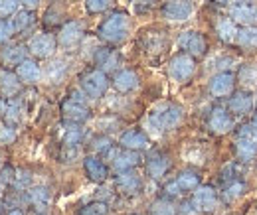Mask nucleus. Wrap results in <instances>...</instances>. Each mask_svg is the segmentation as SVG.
Listing matches in <instances>:
<instances>
[{"label": "nucleus", "instance_id": "46", "mask_svg": "<svg viewBox=\"0 0 257 215\" xmlns=\"http://www.w3.org/2000/svg\"><path fill=\"white\" fill-rule=\"evenodd\" d=\"M222 4H235V2H243V0H220Z\"/></svg>", "mask_w": 257, "mask_h": 215}, {"label": "nucleus", "instance_id": "19", "mask_svg": "<svg viewBox=\"0 0 257 215\" xmlns=\"http://www.w3.org/2000/svg\"><path fill=\"white\" fill-rule=\"evenodd\" d=\"M227 107H229V111H231L233 115H239V117L249 115V113H251V109H253V95H251V93H247V91L233 93V97L229 99Z\"/></svg>", "mask_w": 257, "mask_h": 215}, {"label": "nucleus", "instance_id": "34", "mask_svg": "<svg viewBox=\"0 0 257 215\" xmlns=\"http://www.w3.org/2000/svg\"><path fill=\"white\" fill-rule=\"evenodd\" d=\"M81 138H83V130H81V126L75 123H67V126L64 128V134H62L64 144H79Z\"/></svg>", "mask_w": 257, "mask_h": 215}, {"label": "nucleus", "instance_id": "39", "mask_svg": "<svg viewBox=\"0 0 257 215\" xmlns=\"http://www.w3.org/2000/svg\"><path fill=\"white\" fill-rule=\"evenodd\" d=\"M111 4H113V0H85V8H87L89 14H101Z\"/></svg>", "mask_w": 257, "mask_h": 215}, {"label": "nucleus", "instance_id": "31", "mask_svg": "<svg viewBox=\"0 0 257 215\" xmlns=\"http://www.w3.org/2000/svg\"><path fill=\"white\" fill-rule=\"evenodd\" d=\"M65 73H67V65L64 60H54L46 67V79L50 83H60L65 77Z\"/></svg>", "mask_w": 257, "mask_h": 215}, {"label": "nucleus", "instance_id": "23", "mask_svg": "<svg viewBox=\"0 0 257 215\" xmlns=\"http://www.w3.org/2000/svg\"><path fill=\"white\" fill-rule=\"evenodd\" d=\"M168 158L161 152H153L147 158V174L153 180H161L162 176L168 172Z\"/></svg>", "mask_w": 257, "mask_h": 215}, {"label": "nucleus", "instance_id": "28", "mask_svg": "<svg viewBox=\"0 0 257 215\" xmlns=\"http://www.w3.org/2000/svg\"><path fill=\"white\" fill-rule=\"evenodd\" d=\"M2 113H4L6 121H10V123H18V121L22 119V113H24L22 101H20V99H16V97H10V99L4 103Z\"/></svg>", "mask_w": 257, "mask_h": 215}, {"label": "nucleus", "instance_id": "27", "mask_svg": "<svg viewBox=\"0 0 257 215\" xmlns=\"http://www.w3.org/2000/svg\"><path fill=\"white\" fill-rule=\"evenodd\" d=\"M10 24H12V30H14V34L26 32L34 24L32 10H26V8H24V10L14 12V14H12V18H10Z\"/></svg>", "mask_w": 257, "mask_h": 215}, {"label": "nucleus", "instance_id": "32", "mask_svg": "<svg viewBox=\"0 0 257 215\" xmlns=\"http://www.w3.org/2000/svg\"><path fill=\"white\" fill-rule=\"evenodd\" d=\"M243 191H245V184L241 182V180H237V178H233V180H229V184L224 187V191H222V195H224L225 201H235V199H239L241 195H243Z\"/></svg>", "mask_w": 257, "mask_h": 215}, {"label": "nucleus", "instance_id": "14", "mask_svg": "<svg viewBox=\"0 0 257 215\" xmlns=\"http://www.w3.org/2000/svg\"><path fill=\"white\" fill-rule=\"evenodd\" d=\"M119 142H121V148L135 150V152H141V150H147V148H149V136H147L143 130H137V128L125 130V132L121 134Z\"/></svg>", "mask_w": 257, "mask_h": 215}, {"label": "nucleus", "instance_id": "37", "mask_svg": "<svg viewBox=\"0 0 257 215\" xmlns=\"http://www.w3.org/2000/svg\"><path fill=\"white\" fill-rule=\"evenodd\" d=\"M239 79H241L245 85H257V63L243 65L241 71H239Z\"/></svg>", "mask_w": 257, "mask_h": 215}, {"label": "nucleus", "instance_id": "1", "mask_svg": "<svg viewBox=\"0 0 257 215\" xmlns=\"http://www.w3.org/2000/svg\"><path fill=\"white\" fill-rule=\"evenodd\" d=\"M182 119H184V113H182V109H180L178 105H174V103H162V105L155 107V109L149 113L147 126H149L153 132L161 134L164 130L176 128L178 124L182 123Z\"/></svg>", "mask_w": 257, "mask_h": 215}, {"label": "nucleus", "instance_id": "36", "mask_svg": "<svg viewBox=\"0 0 257 215\" xmlns=\"http://www.w3.org/2000/svg\"><path fill=\"white\" fill-rule=\"evenodd\" d=\"M153 215H176V207L168 199H157L151 207Z\"/></svg>", "mask_w": 257, "mask_h": 215}, {"label": "nucleus", "instance_id": "5", "mask_svg": "<svg viewBox=\"0 0 257 215\" xmlns=\"http://www.w3.org/2000/svg\"><path fill=\"white\" fill-rule=\"evenodd\" d=\"M235 154L239 160H253L257 156V128L255 124H243L237 130Z\"/></svg>", "mask_w": 257, "mask_h": 215}, {"label": "nucleus", "instance_id": "9", "mask_svg": "<svg viewBox=\"0 0 257 215\" xmlns=\"http://www.w3.org/2000/svg\"><path fill=\"white\" fill-rule=\"evenodd\" d=\"M83 34H85V28L79 20H69L62 26V30L58 34V44L64 50H73L83 40Z\"/></svg>", "mask_w": 257, "mask_h": 215}, {"label": "nucleus", "instance_id": "52", "mask_svg": "<svg viewBox=\"0 0 257 215\" xmlns=\"http://www.w3.org/2000/svg\"><path fill=\"white\" fill-rule=\"evenodd\" d=\"M2 107H4V105H2V103H0V109H2Z\"/></svg>", "mask_w": 257, "mask_h": 215}, {"label": "nucleus", "instance_id": "33", "mask_svg": "<svg viewBox=\"0 0 257 215\" xmlns=\"http://www.w3.org/2000/svg\"><path fill=\"white\" fill-rule=\"evenodd\" d=\"M176 184L180 187V191H194L200 185V176L196 172H182L176 178Z\"/></svg>", "mask_w": 257, "mask_h": 215}, {"label": "nucleus", "instance_id": "20", "mask_svg": "<svg viewBox=\"0 0 257 215\" xmlns=\"http://www.w3.org/2000/svg\"><path fill=\"white\" fill-rule=\"evenodd\" d=\"M16 75L20 77L22 83L34 85V83H38L42 79V69L34 60H24L20 65H16Z\"/></svg>", "mask_w": 257, "mask_h": 215}, {"label": "nucleus", "instance_id": "18", "mask_svg": "<svg viewBox=\"0 0 257 215\" xmlns=\"http://www.w3.org/2000/svg\"><path fill=\"white\" fill-rule=\"evenodd\" d=\"M83 168H85V174H87V178L91 180V182H95V184H101V182H105L107 180V166H105V162L93 154V156H85L83 158Z\"/></svg>", "mask_w": 257, "mask_h": 215}, {"label": "nucleus", "instance_id": "12", "mask_svg": "<svg viewBox=\"0 0 257 215\" xmlns=\"http://www.w3.org/2000/svg\"><path fill=\"white\" fill-rule=\"evenodd\" d=\"M229 16L233 22H239L243 26H253L257 22V6L249 2H235L229 8Z\"/></svg>", "mask_w": 257, "mask_h": 215}, {"label": "nucleus", "instance_id": "3", "mask_svg": "<svg viewBox=\"0 0 257 215\" xmlns=\"http://www.w3.org/2000/svg\"><path fill=\"white\" fill-rule=\"evenodd\" d=\"M79 85H81V91L85 93L89 99H101L107 89H109V77L103 69H89L81 75L79 79Z\"/></svg>", "mask_w": 257, "mask_h": 215}, {"label": "nucleus", "instance_id": "35", "mask_svg": "<svg viewBox=\"0 0 257 215\" xmlns=\"http://www.w3.org/2000/svg\"><path fill=\"white\" fill-rule=\"evenodd\" d=\"M109 213V205L105 201H91L87 205H83L79 209V215H107Z\"/></svg>", "mask_w": 257, "mask_h": 215}, {"label": "nucleus", "instance_id": "29", "mask_svg": "<svg viewBox=\"0 0 257 215\" xmlns=\"http://www.w3.org/2000/svg\"><path fill=\"white\" fill-rule=\"evenodd\" d=\"M235 42L245 48V50H253L257 48V26H243L241 30H237V36H235Z\"/></svg>", "mask_w": 257, "mask_h": 215}, {"label": "nucleus", "instance_id": "2", "mask_svg": "<svg viewBox=\"0 0 257 215\" xmlns=\"http://www.w3.org/2000/svg\"><path fill=\"white\" fill-rule=\"evenodd\" d=\"M128 32H131V18L125 12H113L109 18H105L99 26V38L105 40L107 44H121L123 40H127Z\"/></svg>", "mask_w": 257, "mask_h": 215}, {"label": "nucleus", "instance_id": "40", "mask_svg": "<svg viewBox=\"0 0 257 215\" xmlns=\"http://www.w3.org/2000/svg\"><path fill=\"white\" fill-rule=\"evenodd\" d=\"M16 138H18V134H16L14 126H8V124H0V144L8 146V144H12Z\"/></svg>", "mask_w": 257, "mask_h": 215}, {"label": "nucleus", "instance_id": "4", "mask_svg": "<svg viewBox=\"0 0 257 215\" xmlns=\"http://www.w3.org/2000/svg\"><path fill=\"white\" fill-rule=\"evenodd\" d=\"M85 95V93H83ZM83 95L79 91H73L69 99H65L64 105H62V113H64L65 123H75L81 124L89 119V107H87V101L83 99Z\"/></svg>", "mask_w": 257, "mask_h": 215}, {"label": "nucleus", "instance_id": "17", "mask_svg": "<svg viewBox=\"0 0 257 215\" xmlns=\"http://www.w3.org/2000/svg\"><path fill=\"white\" fill-rule=\"evenodd\" d=\"M113 158V168L117 172H127V170H135L141 162V154L135 152V150H127V148H121V150H113L111 154Z\"/></svg>", "mask_w": 257, "mask_h": 215}, {"label": "nucleus", "instance_id": "15", "mask_svg": "<svg viewBox=\"0 0 257 215\" xmlns=\"http://www.w3.org/2000/svg\"><path fill=\"white\" fill-rule=\"evenodd\" d=\"M115 185L121 193L125 195H135L141 191L143 182H141V176L135 172V170H127V172H119L117 178H115Z\"/></svg>", "mask_w": 257, "mask_h": 215}, {"label": "nucleus", "instance_id": "38", "mask_svg": "<svg viewBox=\"0 0 257 215\" xmlns=\"http://www.w3.org/2000/svg\"><path fill=\"white\" fill-rule=\"evenodd\" d=\"M93 150L97 154H101V156H109V154H113V142H111V138H107V136H99L93 140Z\"/></svg>", "mask_w": 257, "mask_h": 215}, {"label": "nucleus", "instance_id": "54", "mask_svg": "<svg viewBox=\"0 0 257 215\" xmlns=\"http://www.w3.org/2000/svg\"><path fill=\"white\" fill-rule=\"evenodd\" d=\"M255 105H257V97H255Z\"/></svg>", "mask_w": 257, "mask_h": 215}, {"label": "nucleus", "instance_id": "30", "mask_svg": "<svg viewBox=\"0 0 257 215\" xmlns=\"http://www.w3.org/2000/svg\"><path fill=\"white\" fill-rule=\"evenodd\" d=\"M216 32L224 42H233L235 36H237V26L231 18H220L216 22Z\"/></svg>", "mask_w": 257, "mask_h": 215}, {"label": "nucleus", "instance_id": "50", "mask_svg": "<svg viewBox=\"0 0 257 215\" xmlns=\"http://www.w3.org/2000/svg\"><path fill=\"white\" fill-rule=\"evenodd\" d=\"M0 213H2V201H0Z\"/></svg>", "mask_w": 257, "mask_h": 215}, {"label": "nucleus", "instance_id": "25", "mask_svg": "<svg viewBox=\"0 0 257 215\" xmlns=\"http://www.w3.org/2000/svg\"><path fill=\"white\" fill-rule=\"evenodd\" d=\"M0 91L4 97H16L20 91V77L12 71H6V69H0Z\"/></svg>", "mask_w": 257, "mask_h": 215}, {"label": "nucleus", "instance_id": "24", "mask_svg": "<svg viewBox=\"0 0 257 215\" xmlns=\"http://www.w3.org/2000/svg\"><path fill=\"white\" fill-rule=\"evenodd\" d=\"M95 63L99 65V69H103L105 73L107 71H113L119 67L121 63V56L115 52V50H109V48H99L95 54Z\"/></svg>", "mask_w": 257, "mask_h": 215}, {"label": "nucleus", "instance_id": "13", "mask_svg": "<svg viewBox=\"0 0 257 215\" xmlns=\"http://www.w3.org/2000/svg\"><path fill=\"white\" fill-rule=\"evenodd\" d=\"M235 75L231 71H220L210 79V93L214 97H227L233 91Z\"/></svg>", "mask_w": 257, "mask_h": 215}, {"label": "nucleus", "instance_id": "21", "mask_svg": "<svg viewBox=\"0 0 257 215\" xmlns=\"http://www.w3.org/2000/svg\"><path fill=\"white\" fill-rule=\"evenodd\" d=\"M113 85L119 93H128L135 91L139 87V75L133 69H121L115 73L113 77Z\"/></svg>", "mask_w": 257, "mask_h": 215}, {"label": "nucleus", "instance_id": "6", "mask_svg": "<svg viewBox=\"0 0 257 215\" xmlns=\"http://www.w3.org/2000/svg\"><path fill=\"white\" fill-rule=\"evenodd\" d=\"M194 71H196V63L192 56L188 54H178L168 63V75L176 83H186L188 79H192Z\"/></svg>", "mask_w": 257, "mask_h": 215}, {"label": "nucleus", "instance_id": "41", "mask_svg": "<svg viewBox=\"0 0 257 215\" xmlns=\"http://www.w3.org/2000/svg\"><path fill=\"white\" fill-rule=\"evenodd\" d=\"M12 36H14V30H12L10 20L0 18V44H6V42L12 38Z\"/></svg>", "mask_w": 257, "mask_h": 215}, {"label": "nucleus", "instance_id": "48", "mask_svg": "<svg viewBox=\"0 0 257 215\" xmlns=\"http://www.w3.org/2000/svg\"><path fill=\"white\" fill-rule=\"evenodd\" d=\"M2 191H4V180L0 178V195H2Z\"/></svg>", "mask_w": 257, "mask_h": 215}, {"label": "nucleus", "instance_id": "44", "mask_svg": "<svg viewBox=\"0 0 257 215\" xmlns=\"http://www.w3.org/2000/svg\"><path fill=\"white\" fill-rule=\"evenodd\" d=\"M26 10H36L38 8V4H40V0H18Z\"/></svg>", "mask_w": 257, "mask_h": 215}, {"label": "nucleus", "instance_id": "10", "mask_svg": "<svg viewBox=\"0 0 257 215\" xmlns=\"http://www.w3.org/2000/svg\"><path fill=\"white\" fill-rule=\"evenodd\" d=\"M178 42H180V48L186 50V54L192 58H202L208 52V42L200 32H184Z\"/></svg>", "mask_w": 257, "mask_h": 215}, {"label": "nucleus", "instance_id": "47", "mask_svg": "<svg viewBox=\"0 0 257 215\" xmlns=\"http://www.w3.org/2000/svg\"><path fill=\"white\" fill-rule=\"evenodd\" d=\"M8 215H24V213H22L20 209H12V211H10V213H8Z\"/></svg>", "mask_w": 257, "mask_h": 215}, {"label": "nucleus", "instance_id": "49", "mask_svg": "<svg viewBox=\"0 0 257 215\" xmlns=\"http://www.w3.org/2000/svg\"><path fill=\"white\" fill-rule=\"evenodd\" d=\"M253 124H255V128H257V115L253 117Z\"/></svg>", "mask_w": 257, "mask_h": 215}, {"label": "nucleus", "instance_id": "45", "mask_svg": "<svg viewBox=\"0 0 257 215\" xmlns=\"http://www.w3.org/2000/svg\"><path fill=\"white\" fill-rule=\"evenodd\" d=\"M166 191H168V195H178L180 193V187H178L176 182H172V184L166 185Z\"/></svg>", "mask_w": 257, "mask_h": 215}, {"label": "nucleus", "instance_id": "11", "mask_svg": "<svg viewBox=\"0 0 257 215\" xmlns=\"http://www.w3.org/2000/svg\"><path fill=\"white\" fill-rule=\"evenodd\" d=\"M192 205L200 211H212L218 205V193L212 185H198L194 189Z\"/></svg>", "mask_w": 257, "mask_h": 215}, {"label": "nucleus", "instance_id": "43", "mask_svg": "<svg viewBox=\"0 0 257 215\" xmlns=\"http://www.w3.org/2000/svg\"><path fill=\"white\" fill-rule=\"evenodd\" d=\"M131 2H133V8H135L139 14L149 12V10L153 8V0H131Z\"/></svg>", "mask_w": 257, "mask_h": 215}, {"label": "nucleus", "instance_id": "22", "mask_svg": "<svg viewBox=\"0 0 257 215\" xmlns=\"http://www.w3.org/2000/svg\"><path fill=\"white\" fill-rule=\"evenodd\" d=\"M28 201L32 203L34 209H36L38 213H46L48 207H50V203H52V193H50L48 187L38 185V187H32V189L28 191Z\"/></svg>", "mask_w": 257, "mask_h": 215}, {"label": "nucleus", "instance_id": "51", "mask_svg": "<svg viewBox=\"0 0 257 215\" xmlns=\"http://www.w3.org/2000/svg\"><path fill=\"white\" fill-rule=\"evenodd\" d=\"M0 166H2V158H0Z\"/></svg>", "mask_w": 257, "mask_h": 215}, {"label": "nucleus", "instance_id": "53", "mask_svg": "<svg viewBox=\"0 0 257 215\" xmlns=\"http://www.w3.org/2000/svg\"><path fill=\"white\" fill-rule=\"evenodd\" d=\"M38 215H46V213H38Z\"/></svg>", "mask_w": 257, "mask_h": 215}, {"label": "nucleus", "instance_id": "26", "mask_svg": "<svg viewBox=\"0 0 257 215\" xmlns=\"http://www.w3.org/2000/svg\"><path fill=\"white\" fill-rule=\"evenodd\" d=\"M0 60L4 65H20V63L26 60V48L24 46H6L2 52H0Z\"/></svg>", "mask_w": 257, "mask_h": 215}, {"label": "nucleus", "instance_id": "16", "mask_svg": "<svg viewBox=\"0 0 257 215\" xmlns=\"http://www.w3.org/2000/svg\"><path fill=\"white\" fill-rule=\"evenodd\" d=\"M208 126L216 134H225V132H229L233 128V119L225 109L216 107V109H212V113L208 117Z\"/></svg>", "mask_w": 257, "mask_h": 215}, {"label": "nucleus", "instance_id": "8", "mask_svg": "<svg viewBox=\"0 0 257 215\" xmlns=\"http://www.w3.org/2000/svg\"><path fill=\"white\" fill-rule=\"evenodd\" d=\"M194 14L192 0H168L162 6V16L170 22H184Z\"/></svg>", "mask_w": 257, "mask_h": 215}, {"label": "nucleus", "instance_id": "42", "mask_svg": "<svg viewBox=\"0 0 257 215\" xmlns=\"http://www.w3.org/2000/svg\"><path fill=\"white\" fill-rule=\"evenodd\" d=\"M77 156H79V144H64V150H62L64 162H73Z\"/></svg>", "mask_w": 257, "mask_h": 215}, {"label": "nucleus", "instance_id": "7", "mask_svg": "<svg viewBox=\"0 0 257 215\" xmlns=\"http://www.w3.org/2000/svg\"><path fill=\"white\" fill-rule=\"evenodd\" d=\"M56 48H58V40H56L52 34H46V32L36 34V36L30 38V42H28L30 54L36 56L38 60H48V58H52V56L56 54Z\"/></svg>", "mask_w": 257, "mask_h": 215}]
</instances>
